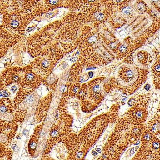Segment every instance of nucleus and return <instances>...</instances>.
Instances as JSON below:
<instances>
[{
  "label": "nucleus",
  "mask_w": 160,
  "mask_h": 160,
  "mask_svg": "<svg viewBox=\"0 0 160 160\" xmlns=\"http://www.w3.org/2000/svg\"><path fill=\"white\" fill-rule=\"evenodd\" d=\"M49 64H50V63L48 62V61H47V60H43L42 61V62H41V65H42V66H43V67H44V68H47L48 66H49Z\"/></svg>",
  "instance_id": "obj_11"
},
{
  "label": "nucleus",
  "mask_w": 160,
  "mask_h": 160,
  "mask_svg": "<svg viewBox=\"0 0 160 160\" xmlns=\"http://www.w3.org/2000/svg\"><path fill=\"white\" fill-rule=\"evenodd\" d=\"M127 50V48L124 46H121L119 48V51L121 52H125Z\"/></svg>",
  "instance_id": "obj_12"
},
{
  "label": "nucleus",
  "mask_w": 160,
  "mask_h": 160,
  "mask_svg": "<svg viewBox=\"0 0 160 160\" xmlns=\"http://www.w3.org/2000/svg\"><path fill=\"white\" fill-rule=\"evenodd\" d=\"M7 141H0V160H12L13 152Z\"/></svg>",
  "instance_id": "obj_5"
},
{
  "label": "nucleus",
  "mask_w": 160,
  "mask_h": 160,
  "mask_svg": "<svg viewBox=\"0 0 160 160\" xmlns=\"http://www.w3.org/2000/svg\"><path fill=\"white\" fill-rule=\"evenodd\" d=\"M24 75V69L13 67L8 68L0 75V90L12 84H20Z\"/></svg>",
  "instance_id": "obj_1"
},
{
  "label": "nucleus",
  "mask_w": 160,
  "mask_h": 160,
  "mask_svg": "<svg viewBox=\"0 0 160 160\" xmlns=\"http://www.w3.org/2000/svg\"><path fill=\"white\" fill-rule=\"evenodd\" d=\"M138 60L142 65H148L152 62V57L145 50H142L137 54Z\"/></svg>",
  "instance_id": "obj_7"
},
{
  "label": "nucleus",
  "mask_w": 160,
  "mask_h": 160,
  "mask_svg": "<svg viewBox=\"0 0 160 160\" xmlns=\"http://www.w3.org/2000/svg\"><path fill=\"white\" fill-rule=\"evenodd\" d=\"M153 1H158V0H153Z\"/></svg>",
  "instance_id": "obj_27"
},
{
  "label": "nucleus",
  "mask_w": 160,
  "mask_h": 160,
  "mask_svg": "<svg viewBox=\"0 0 160 160\" xmlns=\"http://www.w3.org/2000/svg\"><path fill=\"white\" fill-rule=\"evenodd\" d=\"M19 26L20 23L18 20L17 19H12L10 22L8 27L11 29L12 30L16 32L18 30Z\"/></svg>",
  "instance_id": "obj_8"
},
{
  "label": "nucleus",
  "mask_w": 160,
  "mask_h": 160,
  "mask_svg": "<svg viewBox=\"0 0 160 160\" xmlns=\"http://www.w3.org/2000/svg\"><path fill=\"white\" fill-rule=\"evenodd\" d=\"M133 9L130 7H128L123 10V12L127 14H129L132 12Z\"/></svg>",
  "instance_id": "obj_10"
},
{
  "label": "nucleus",
  "mask_w": 160,
  "mask_h": 160,
  "mask_svg": "<svg viewBox=\"0 0 160 160\" xmlns=\"http://www.w3.org/2000/svg\"><path fill=\"white\" fill-rule=\"evenodd\" d=\"M100 86L99 85H97L94 86L93 88V91L95 92H98L99 91Z\"/></svg>",
  "instance_id": "obj_13"
},
{
  "label": "nucleus",
  "mask_w": 160,
  "mask_h": 160,
  "mask_svg": "<svg viewBox=\"0 0 160 160\" xmlns=\"http://www.w3.org/2000/svg\"><path fill=\"white\" fill-rule=\"evenodd\" d=\"M64 86H63V87H62V88H61V91H62L63 92L64 91Z\"/></svg>",
  "instance_id": "obj_25"
},
{
  "label": "nucleus",
  "mask_w": 160,
  "mask_h": 160,
  "mask_svg": "<svg viewBox=\"0 0 160 160\" xmlns=\"http://www.w3.org/2000/svg\"><path fill=\"white\" fill-rule=\"evenodd\" d=\"M46 4L49 8L57 7L60 3H63L65 2V0H45Z\"/></svg>",
  "instance_id": "obj_9"
},
{
  "label": "nucleus",
  "mask_w": 160,
  "mask_h": 160,
  "mask_svg": "<svg viewBox=\"0 0 160 160\" xmlns=\"http://www.w3.org/2000/svg\"><path fill=\"white\" fill-rule=\"evenodd\" d=\"M96 150H97V151H98V152H101V150L100 149L99 150V149H98V148H97Z\"/></svg>",
  "instance_id": "obj_26"
},
{
  "label": "nucleus",
  "mask_w": 160,
  "mask_h": 160,
  "mask_svg": "<svg viewBox=\"0 0 160 160\" xmlns=\"http://www.w3.org/2000/svg\"><path fill=\"white\" fill-rule=\"evenodd\" d=\"M96 38L95 37H94V36H92V37L91 38H89V39L88 41L89 43H94L95 41H96Z\"/></svg>",
  "instance_id": "obj_14"
},
{
  "label": "nucleus",
  "mask_w": 160,
  "mask_h": 160,
  "mask_svg": "<svg viewBox=\"0 0 160 160\" xmlns=\"http://www.w3.org/2000/svg\"><path fill=\"white\" fill-rule=\"evenodd\" d=\"M18 128L17 122L0 119V134L7 138V141L11 143L16 134Z\"/></svg>",
  "instance_id": "obj_3"
},
{
  "label": "nucleus",
  "mask_w": 160,
  "mask_h": 160,
  "mask_svg": "<svg viewBox=\"0 0 160 160\" xmlns=\"http://www.w3.org/2000/svg\"><path fill=\"white\" fill-rule=\"evenodd\" d=\"M17 89V88L16 86H13L12 87L11 90L12 91H16Z\"/></svg>",
  "instance_id": "obj_18"
},
{
  "label": "nucleus",
  "mask_w": 160,
  "mask_h": 160,
  "mask_svg": "<svg viewBox=\"0 0 160 160\" xmlns=\"http://www.w3.org/2000/svg\"><path fill=\"white\" fill-rule=\"evenodd\" d=\"M76 60H77V58L75 57L72 58V59H71V61L73 62H75V61H76Z\"/></svg>",
  "instance_id": "obj_19"
},
{
  "label": "nucleus",
  "mask_w": 160,
  "mask_h": 160,
  "mask_svg": "<svg viewBox=\"0 0 160 160\" xmlns=\"http://www.w3.org/2000/svg\"><path fill=\"white\" fill-rule=\"evenodd\" d=\"M155 53L156 60L152 68V72L155 88L160 89V49H156Z\"/></svg>",
  "instance_id": "obj_4"
},
{
  "label": "nucleus",
  "mask_w": 160,
  "mask_h": 160,
  "mask_svg": "<svg viewBox=\"0 0 160 160\" xmlns=\"http://www.w3.org/2000/svg\"><path fill=\"white\" fill-rule=\"evenodd\" d=\"M90 77H92L93 76V73L92 72H89L88 73Z\"/></svg>",
  "instance_id": "obj_20"
},
{
  "label": "nucleus",
  "mask_w": 160,
  "mask_h": 160,
  "mask_svg": "<svg viewBox=\"0 0 160 160\" xmlns=\"http://www.w3.org/2000/svg\"><path fill=\"white\" fill-rule=\"evenodd\" d=\"M2 19H3V16L0 15V25L2 23Z\"/></svg>",
  "instance_id": "obj_17"
},
{
  "label": "nucleus",
  "mask_w": 160,
  "mask_h": 160,
  "mask_svg": "<svg viewBox=\"0 0 160 160\" xmlns=\"http://www.w3.org/2000/svg\"><path fill=\"white\" fill-rule=\"evenodd\" d=\"M11 148L12 149H13V150L15 149V148H16V145L12 144V145Z\"/></svg>",
  "instance_id": "obj_23"
},
{
  "label": "nucleus",
  "mask_w": 160,
  "mask_h": 160,
  "mask_svg": "<svg viewBox=\"0 0 160 160\" xmlns=\"http://www.w3.org/2000/svg\"><path fill=\"white\" fill-rule=\"evenodd\" d=\"M14 110L13 102L9 98H5L0 100V113L12 114Z\"/></svg>",
  "instance_id": "obj_6"
},
{
  "label": "nucleus",
  "mask_w": 160,
  "mask_h": 160,
  "mask_svg": "<svg viewBox=\"0 0 160 160\" xmlns=\"http://www.w3.org/2000/svg\"><path fill=\"white\" fill-rule=\"evenodd\" d=\"M18 37L10 34H0V59L7 53L9 49L19 41Z\"/></svg>",
  "instance_id": "obj_2"
},
{
  "label": "nucleus",
  "mask_w": 160,
  "mask_h": 160,
  "mask_svg": "<svg viewBox=\"0 0 160 160\" xmlns=\"http://www.w3.org/2000/svg\"><path fill=\"white\" fill-rule=\"evenodd\" d=\"M110 47L111 48H115V45L114 43H112L111 44V45H110Z\"/></svg>",
  "instance_id": "obj_21"
},
{
  "label": "nucleus",
  "mask_w": 160,
  "mask_h": 160,
  "mask_svg": "<svg viewBox=\"0 0 160 160\" xmlns=\"http://www.w3.org/2000/svg\"><path fill=\"white\" fill-rule=\"evenodd\" d=\"M145 89L147 91H148L150 88V85L149 84H146V85H145Z\"/></svg>",
  "instance_id": "obj_15"
},
{
  "label": "nucleus",
  "mask_w": 160,
  "mask_h": 160,
  "mask_svg": "<svg viewBox=\"0 0 160 160\" xmlns=\"http://www.w3.org/2000/svg\"><path fill=\"white\" fill-rule=\"evenodd\" d=\"M92 154H93V155H97V154H98V153H97L96 152H94V151H92Z\"/></svg>",
  "instance_id": "obj_24"
},
{
  "label": "nucleus",
  "mask_w": 160,
  "mask_h": 160,
  "mask_svg": "<svg viewBox=\"0 0 160 160\" xmlns=\"http://www.w3.org/2000/svg\"><path fill=\"white\" fill-rule=\"evenodd\" d=\"M3 93L4 97H5L8 96V93H7V92H6L4 91V92H3Z\"/></svg>",
  "instance_id": "obj_22"
},
{
  "label": "nucleus",
  "mask_w": 160,
  "mask_h": 160,
  "mask_svg": "<svg viewBox=\"0 0 160 160\" xmlns=\"http://www.w3.org/2000/svg\"><path fill=\"white\" fill-rule=\"evenodd\" d=\"M78 90H79V88H78V87H75L74 89H73V92H75V93H76V92H78Z\"/></svg>",
  "instance_id": "obj_16"
}]
</instances>
